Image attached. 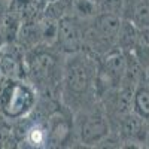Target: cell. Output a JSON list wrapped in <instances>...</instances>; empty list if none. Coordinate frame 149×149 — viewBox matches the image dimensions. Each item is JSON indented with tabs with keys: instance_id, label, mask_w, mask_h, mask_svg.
<instances>
[{
	"instance_id": "6da1fadb",
	"label": "cell",
	"mask_w": 149,
	"mask_h": 149,
	"mask_svg": "<svg viewBox=\"0 0 149 149\" xmlns=\"http://www.w3.org/2000/svg\"><path fill=\"white\" fill-rule=\"evenodd\" d=\"M97 72L98 57L86 48L66 55L63 61L60 98L67 110L74 113L98 100L95 91Z\"/></svg>"
},
{
	"instance_id": "7a4b0ae2",
	"label": "cell",
	"mask_w": 149,
	"mask_h": 149,
	"mask_svg": "<svg viewBox=\"0 0 149 149\" xmlns=\"http://www.w3.org/2000/svg\"><path fill=\"white\" fill-rule=\"evenodd\" d=\"M60 51H54V46L37 45L24 52V70L36 88L49 97L55 93L60 94L61 78H63V63H60Z\"/></svg>"
},
{
	"instance_id": "3957f363",
	"label": "cell",
	"mask_w": 149,
	"mask_h": 149,
	"mask_svg": "<svg viewBox=\"0 0 149 149\" xmlns=\"http://www.w3.org/2000/svg\"><path fill=\"white\" fill-rule=\"evenodd\" d=\"M73 115L74 137L84 146H100L112 134L106 110L100 100L79 109Z\"/></svg>"
},
{
	"instance_id": "277c9868",
	"label": "cell",
	"mask_w": 149,
	"mask_h": 149,
	"mask_svg": "<svg viewBox=\"0 0 149 149\" xmlns=\"http://www.w3.org/2000/svg\"><path fill=\"white\" fill-rule=\"evenodd\" d=\"M37 104V91L30 82L8 78L0 91V115L6 121L26 119Z\"/></svg>"
},
{
	"instance_id": "5b68a950",
	"label": "cell",
	"mask_w": 149,
	"mask_h": 149,
	"mask_svg": "<svg viewBox=\"0 0 149 149\" xmlns=\"http://www.w3.org/2000/svg\"><path fill=\"white\" fill-rule=\"evenodd\" d=\"M85 21L78 19L74 15L64 14L58 19V37L54 46L58 48L60 52L72 54L82 49L84 34H85Z\"/></svg>"
},
{
	"instance_id": "8992f818",
	"label": "cell",
	"mask_w": 149,
	"mask_h": 149,
	"mask_svg": "<svg viewBox=\"0 0 149 149\" xmlns=\"http://www.w3.org/2000/svg\"><path fill=\"white\" fill-rule=\"evenodd\" d=\"M113 134L118 136L119 142L122 143L121 146H125L127 143L131 146H139L137 143H140V146H143L145 143H148L149 139V130L146 122L134 112L125 115L118 122Z\"/></svg>"
},
{
	"instance_id": "52a82bcc",
	"label": "cell",
	"mask_w": 149,
	"mask_h": 149,
	"mask_svg": "<svg viewBox=\"0 0 149 149\" xmlns=\"http://www.w3.org/2000/svg\"><path fill=\"white\" fill-rule=\"evenodd\" d=\"M48 148H63L74 137L73 119L66 116L61 110H54L46 116Z\"/></svg>"
},
{
	"instance_id": "ba28073f",
	"label": "cell",
	"mask_w": 149,
	"mask_h": 149,
	"mask_svg": "<svg viewBox=\"0 0 149 149\" xmlns=\"http://www.w3.org/2000/svg\"><path fill=\"white\" fill-rule=\"evenodd\" d=\"M137 34H139V27L136 24L127 18H122L119 33H118V39H116V46L124 52H131L134 49L136 40H137Z\"/></svg>"
},
{
	"instance_id": "9c48e42d",
	"label": "cell",
	"mask_w": 149,
	"mask_h": 149,
	"mask_svg": "<svg viewBox=\"0 0 149 149\" xmlns=\"http://www.w3.org/2000/svg\"><path fill=\"white\" fill-rule=\"evenodd\" d=\"M24 140L29 143L31 148H48V128H46V121H37L33 122L31 125L26 130Z\"/></svg>"
},
{
	"instance_id": "30bf717a",
	"label": "cell",
	"mask_w": 149,
	"mask_h": 149,
	"mask_svg": "<svg viewBox=\"0 0 149 149\" xmlns=\"http://www.w3.org/2000/svg\"><path fill=\"white\" fill-rule=\"evenodd\" d=\"M70 12L81 21H91L98 12V3L97 0H72L70 3Z\"/></svg>"
},
{
	"instance_id": "8fae6325",
	"label": "cell",
	"mask_w": 149,
	"mask_h": 149,
	"mask_svg": "<svg viewBox=\"0 0 149 149\" xmlns=\"http://www.w3.org/2000/svg\"><path fill=\"white\" fill-rule=\"evenodd\" d=\"M39 26H40L42 43L48 46H54L58 37V19L45 14L42 18H39Z\"/></svg>"
},
{
	"instance_id": "7c38bea8",
	"label": "cell",
	"mask_w": 149,
	"mask_h": 149,
	"mask_svg": "<svg viewBox=\"0 0 149 149\" xmlns=\"http://www.w3.org/2000/svg\"><path fill=\"white\" fill-rule=\"evenodd\" d=\"M131 54L137 58L145 70L149 69V29H139L137 40Z\"/></svg>"
},
{
	"instance_id": "4fadbf2b",
	"label": "cell",
	"mask_w": 149,
	"mask_h": 149,
	"mask_svg": "<svg viewBox=\"0 0 149 149\" xmlns=\"http://www.w3.org/2000/svg\"><path fill=\"white\" fill-rule=\"evenodd\" d=\"M127 19L133 21L139 29H149V0H140L133 8Z\"/></svg>"
},
{
	"instance_id": "5bb4252c",
	"label": "cell",
	"mask_w": 149,
	"mask_h": 149,
	"mask_svg": "<svg viewBox=\"0 0 149 149\" xmlns=\"http://www.w3.org/2000/svg\"><path fill=\"white\" fill-rule=\"evenodd\" d=\"M17 137H15V131L10 125H8L6 118L2 116L0 121V148H10V146H17Z\"/></svg>"
},
{
	"instance_id": "9a60e30c",
	"label": "cell",
	"mask_w": 149,
	"mask_h": 149,
	"mask_svg": "<svg viewBox=\"0 0 149 149\" xmlns=\"http://www.w3.org/2000/svg\"><path fill=\"white\" fill-rule=\"evenodd\" d=\"M98 10L107 12V14H116L122 17L124 10V0H97Z\"/></svg>"
},
{
	"instance_id": "2e32d148",
	"label": "cell",
	"mask_w": 149,
	"mask_h": 149,
	"mask_svg": "<svg viewBox=\"0 0 149 149\" xmlns=\"http://www.w3.org/2000/svg\"><path fill=\"white\" fill-rule=\"evenodd\" d=\"M145 79H146V82H148V86H149V69L146 70V76H145Z\"/></svg>"
},
{
	"instance_id": "e0dca14e",
	"label": "cell",
	"mask_w": 149,
	"mask_h": 149,
	"mask_svg": "<svg viewBox=\"0 0 149 149\" xmlns=\"http://www.w3.org/2000/svg\"><path fill=\"white\" fill-rule=\"evenodd\" d=\"M55 2H58V0H46V3H48V5H51V3H55Z\"/></svg>"
},
{
	"instance_id": "ac0fdd59",
	"label": "cell",
	"mask_w": 149,
	"mask_h": 149,
	"mask_svg": "<svg viewBox=\"0 0 149 149\" xmlns=\"http://www.w3.org/2000/svg\"><path fill=\"white\" fill-rule=\"evenodd\" d=\"M2 55H3V51H2V46H0V60H2Z\"/></svg>"
}]
</instances>
